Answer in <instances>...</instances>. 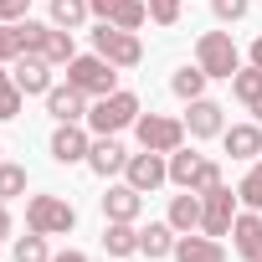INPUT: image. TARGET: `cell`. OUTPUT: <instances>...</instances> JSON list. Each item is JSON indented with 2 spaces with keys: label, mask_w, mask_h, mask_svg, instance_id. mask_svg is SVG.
I'll use <instances>...</instances> for the list:
<instances>
[{
  "label": "cell",
  "mask_w": 262,
  "mask_h": 262,
  "mask_svg": "<svg viewBox=\"0 0 262 262\" xmlns=\"http://www.w3.org/2000/svg\"><path fill=\"white\" fill-rule=\"evenodd\" d=\"M77 226V211L67 195H31L26 201V231H41V236H67Z\"/></svg>",
  "instance_id": "6da1fadb"
},
{
  "label": "cell",
  "mask_w": 262,
  "mask_h": 262,
  "mask_svg": "<svg viewBox=\"0 0 262 262\" xmlns=\"http://www.w3.org/2000/svg\"><path fill=\"white\" fill-rule=\"evenodd\" d=\"M195 62H201L206 77H226V82L242 72V52H236L231 31H206V36L195 41Z\"/></svg>",
  "instance_id": "7a4b0ae2"
},
{
  "label": "cell",
  "mask_w": 262,
  "mask_h": 262,
  "mask_svg": "<svg viewBox=\"0 0 262 262\" xmlns=\"http://www.w3.org/2000/svg\"><path fill=\"white\" fill-rule=\"evenodd\" d=\"M128 123H139V98L134 93H108V98H98L93 108H88V128L93 134H118V128H128Z\"/></svg>",
  "instance_id": "3957f363"
},
{
  "label": "cell",
  "mask_w": 262,
  "mask_h": 262,
  "mask_svg": "<svg viewBox=\"0 0 262 262\" xmlns=\"http://www.w3.org/2000/svg\"><path fill=\"white\" fill-rule=\"evenodd\" d=\"M67 82L72 88H82L88 98H108V93H118V67L108 62V57H72L67 62Z\"/></svg>",
  "instance_id": "277c9868"
},
{
  "label": "cell",
  "mask_w": 262,
  "mask_h": 262,
  "mask_svg": "<svg viewBox=\"0 0 262 262\" xmlns=\"http://www.w3.org/2000/svg\"><path fill=\"white\" fill-rule=\"evenodd\" d=\"M170 180L180 185V190H211V185H221V165L211 160V155H195V149H175L170 155Z\"/></svg>",
  "instance_id": "5b68a950"
},
{
  "label": "cell",
  "mask_w": 262,
  "mask_h": 262,
  "mask_svg": "<svg viewBox=\"0 0 262 262\" xmlns=\"http://www.w3.org/2000/svg\"><path fill=\"white\" fill-rule=\"evenodd\" d=\"M134 134H139V149H155V155H175V149L185 144V118H165V113H139Z\"/></svg>",
  "instance_id": "8992f818"
},
{
  "label": "cell",
  "mask_w": 262,
  "mask_h": 262,
  "mask_svg": "<svg viewBox=\"0 0 262 262\" xmlns=\"http://www.w3.org/2000/svg\"><path fill=\"white\" fill-rule=\"evenodd\" d=\"M93 52L108 57L113 67H139V62H144L139 31H118V26H108V21H98V31H93Z\"/></svg>",
  "instance_id": "52a82bcc"
},
{
  "label": "cell",
  "mask_w": 262,
  "mask_h": 262,
  "mask_svg": "<svg viewBox=\"0 0 262 262\" xmlns=\"http://www.w3.org/2000/svg\"><path fill=\"white\" fill-rule=\"evenodd\" d=\"M236 190H226V185H211V190H201V231L206 236H231V221H236Z\"/></svg>",
  "instance_id": "ba28073f"
},
{
  "label": "cell",
  "mask_w": 262,
  "mask_h": 262,
  "mask_svg": "<svg viewBox=\"0 0 262 262\" xmlns=\"http://www.w3.org/2000/svg\"><path fill=\"white\" fill-rule=\"evenodd\" d=\"M123 180L134 185V190H160L165 180H170V160L165 155H155V149H139V155H128V165H123Z\"/></svg>",
  "instance_id": "9c48e42d"
},
{
  "label": "cell",
  "mask_w": 262,
  "mask_h": 262,
  "mask_svg": "<svg viewBox=\"0 0 262 262\" xmlns=\"http://www.w3.org/2000/svg\"><path fill=\"white\" fill-rule=\"evenodd\" d=\"M11 77H16V88L26 93V98H47L57 82H52V62L47 57H36V52H21L16 62H11Z\"/></svg>",
  "instance_id": "30bf717a"
},
{
  "label": "cell",
  "mask_w": 262,
  "mask_h": 262,
  "mask_svg": "<svg viewBox=\"0 0 262 262\" xmlns=\"http://www.w3.org/2000/svg\"><path fill=\"white\" fill-rule=\"evenodd\" d=\"M88 149H93V139H88L82 123H57V134H52V160L57 165H88Z\"/></svg>",
  "instance_id": "8fae6325"
},
{
  "label": "cell",
  "mask_w": 262,
  "mask_h": 262,
  "mask_svg": "<svg viewBox=\"0 0 262 262\" xmlns=\"http://www.w3.org/2000/svg\"><path fill=\"white\" fill-rule=\"evenodd\" d=\"M185 134H190V139H216V134H226L221 103H211V98H195V103H190V113H185Z\"/></svg>",
  "instance_id": "7c38bea8"
},
{
  "label": "cell",
  "mask_w": 262,
  "mask_h": 262,
  "mask_svg": "<svg viewBox=\"0 0 262 262\" xmlns=\"http://www.w3.org/2000/svg\"><path fill=\"white\" fill-rule=\"evenodd\" d=\"M47 113H52L57 123H82V118H88V93L72 88V82H67V88H52V93H47Z\"/></svg>",
  "instance_id": "4fadbf2b"
},
{
  "label": "cell",
  "mask_w": 262,
  "mask_h": 262,
  "mask_svg": "<svg viewBox=\"0 0 262 262\" xmlns=\"http://www.w3.org/2000/svg\"><path fill=\"white\" fill-rule=\"evenodd\" d=\"M123 165H128V149H123L113 134H98V139H93V149H88V170L108 180V175H118Z\"/></svg>",
  "instance_id": "5bb4252c"
},
{
  "label": "cell",
  "mask_w": 262,
  "mask_h": 262,
  "mask_svg": "<svg viewBox=\"0 0 262 262\" xmlns=\"http://www.w3.org/2000/svg\"><path fill=\"white\" fill-rule=\"evenodd\" d=\"M231 247L247 257V262H262V216L257 211H242L231 221Z\"/></svg>",
  "instance_id": "9a60e30c"
},
{
  "label": "cell",
  "mask_w": 262,
  "mask_h": 262,
  "mask_svg": "<svg viewBox=\"0 0 262 262\" xmlns=\"http://www.w3.org/2000/svg\"><path fill=\"white\" fill-rule=\"evenodd\" d=\"M139 206H144V190H134V185H108V195H103V216L108 221H139Z\"/></svg>",
  "instance_id": "2e32d148"
},
{
  "label": "cell",
  "mask_w": 262,
  "mask_h": 262,
  "mask_svg": "<svg viewBox=\"0 0 262 262\" xmlns=\"http://www.w3.org/2000/svg\"><path fill=\"white\" fill-rule=\"evenodd\" d=\"M175 226L170 221H149V226H139V252L149 257V262H160V257H175Z\"/></svg>",
  "instance_id": "e0dca14e"
},
{
  "label": "cell",
  "mask_w": 262,
  "mask_h": 262,
  "mask_svg": "<svg viewBox=\"0 0 262 262\" xmlns=\"http://www.w3.org/2000/svg\"><path fill=\"white\" fill-rule=\"evenodd\" d=\"M175 262H226V247H221L216 236H206V231H201V236L185 231V236L175 242Z\"/></svg>",
  "instance_id": "ac0fdd59"
},
{
  "label": "cell",
  "mask_w": 262,
  "mask_h": 262,
  "mask_svg": "<svg viewBox=\"0 0 262 262\" xmlns=\"http://www.w3.org/2000/svg\"><path fill=\"white\" fill-rule=\"evenodd\" d=\"M221 144H226L231 160H257L262 155V128L257 123H231L226 134H221Z\"/></svg>",
  "instance_id": "d6986e66"
},
{
  "label": "cell",
  "mask_w": 262,
  "mask_h": 262,
  "mask_svg": "<svg viewBox=\"0 0 262 262\" xmlns=\"http://www.w3.org/2000/svg\"><path fill=\"white\" fill-rule=\"evenodd\" d=\"M103 252L108 257H134L139 252V226L134 221H108L103 226Z\"/></svg>",
  "instance_id": "ffe728a7"
},
{
  "label": "cell",
  "mask_w": 262,
  "mask_h": 262,
  "mask_svg": "<svg viewBox=\"0 0 262 262\" xmlns=\"http://www.w3.org/2000/svg\"><path fill=\"white\" fill-rule=\"evenodd\" d=\"M170 226L185 236V231H201V195L195 190H185V195H175L170 201Z\"/></svg>",
  "instance_id": "44dd1931"
},
{
  "label": "cell",
  "mask_w": 262,
  "mask_h": 262,
  "mask_svg": "<svg viewBox=\"0 0 262 262\" xmlns=\"http://www.w3.org/2000/svg\"><path fill=\"white\" fill-rule=\"evenodd\" d=\"M144 21H149V0H118L108 11V26H118V31H139Z\"/></svg>",
  "instance_id": "7402d4cb"
},
{
  "label": "cell",
  "mask_w": 262,
  "mask_h": 262,
  "mask_svg": "<svg viewBox=\"0 0 262 262\" xmlns=\"http://www.w3.org/2000/svg\"><path fill=\"white\" fill-rule=\"evenodd\" d=\"M170 88H175V98H185V103L206 98V72H201V62H195V67H180V72L170 77Z\"/></svg>",
  "instance_id": "603a6c76"
},
{
  "label": "cell",
  "mask_w": 262,
  "mask_h": 262,
  "mask_svg": "<svg viewBox=\"0 0 262 262\" xmlns=\"http://www.w3.org/2000/svg\"><path fill=\"white\" fill-rule=\"evenodd\" d=\"M88 0H52V26H62V31H77L82 21H88Z\"/></svg>",
  "instance_id": "cb8c5ba5"
},
{
  "label": "cell",
  "mask_w": 262,
  "mask_h": 262,
  "mask_svg": "<svg viewBox=\"0 0 262 262\" xmlns=\"http://www.w3.org/2000/svg\"><path fill=\"white\" fill-rule=\"evenodd\" d=\"M231 93H236V98H242V103L252 108V103L262 98V67H252V62H247V67H242V72L231 77Z\"/></svg>",
  "instance_id": "d4e9b609"
},
{
  "label": "cell",
  "mask_w": 262,
  "mask_h": 262,
  "mask_svg": "<svg viewBox=\"0 0 262 262\" xmlns=\"http://www.w3.org/2000/svg\"><path fill=\"white\" fill-rule=\"evenodd\" d=\"M21 103H26V93L16 88V77L6 72V62H0V118H16V113H21Z\"/></svg>",
  "instance_id": "484cf974"
},
{
  "label": "cell",
  "mask_w": 262,
  "mask_h": 262,
  "mask_svg": "<svg viewBox=\"0 0 262 262\" xmlns=\"http://www.w3.org/2000/svg\"><path fill=\"white\" fill-rule=\"evenodd\" d=\"M236 195H242V206H247V211H262V160H252V170L242 175Z\"/></svg>",
  "instance_id": "4316f807"
},
{
  "label": "cell",
  "mask_w": 262,
  "mask_h": 262,
  "mask_svg": "<svg viewBox=\"0 0 262 262\" xmlns=\"http://www.w3.org/2000/svg\"><path fill=\"white\" fill-rule=\"evenodd\" d=\"M16 262H52V252H47V236H41V231H26V236L16 242Z\"/></svg>",
  "instance_id": "83f0119b"
},
{
  "label": "cell",
  "mask_w": 262,
  "mask_h": 262,
  "mask_svg": "<svg viewBox=\"0 0 262 262\" xmlns=\"http://www.w3.org/2000/svg\"><path fill=\"white\" fill-rule=\"evenodd\" d=\"M16 195H26V170L21 165H0V201H16Z\"/></svg>",
  "instance_id": "f1b7e54d"
},
{
  "label": "cell",
  "mask_w": 262,
  "mask_h": 262,
  "mask_svg": "<svg viewBox=\"0 0 262 262\" xmlns=\"http://www.w3.org/2000/svg\"><path fill=\"white\" fill-rule=\"evenodd\" d=\"M149 21L155 26H175L180 21V0H149Z\"/></svg>",
  "instance_id": "f546056e"
},
{
  "label": "cell",
  "mask_w": 262,
  "mask_h": 262,
  "mask_svg": "<svg viewBox=\"0 0 262 262\" xmlns=\"http://www.w3.org/2000/svg\"><path fill=\"white\" fill-rule=\"evenodd\" d=\"M247 6H252V0H211L216 21H242V16H247Z\"/></svg>",
  "instance_id": "4dcf8cb0"
},
{
  "label": "cell",
  "mask_w": 262,
  "mask_h": 262,
  "mask_svg": "<svg viewBox=\"0 0 262 262\" xmlns=\"http://www.w3.org/2000/svg\"><path fill=\"white\" fill-rule=\"evenodd\" d=\"M26 6L31 0H0V21H26Z\"/></svg>",
  "instance_id": "1f68e13d"
},
{
  "label": "cell",
  "mask_w": 262,
  "mask_h": 262,
  "mask_svg": "<svg viewBox=\"0 0 262 262\" xmlns=\"http://www.w3.org/2000/svg\"><path fill=\"white\" fill-rule=\"evenodd\" d=\"M11 236V211H6V201H0V242Z\"/></svg>",
  "instance_id": "d6a6232c"
},
{
  "label": "cell",
  "mask_w": 262,
  "mask_h": 262,
  "mask_svg": "<svg viewBox=\"0 0 262 262\" xmlns=\"http://www.w3.org/2000/svg\"><path fill=\"white\" fill-rule=\"evenodd\" d=\"M88 6H93V11H98V16H103V21H108V11H113V6H118V0H88Z\"/></svg>",
  "instance_id": "836d02e7"
},
{
  "label": "cell",
  "mask_w": 262,
  "mask_h": 262,
  "mask_svg": "<svg viewBox=\"0 0 262 262\" xmlns=\"http://www.w3.org/2000/svg\"><path fill=\"white\" fill-rule=\"evenodd\" d=\"M52 262H88V252H57Z\"/></svg>",
  "instance_id": "e575fe53"
},
{
  "label": "cell",
  "mask_w": 262,
  "mask_h": 262,
  "mask_svg": "<svg viewBox=\"0 0 262 262\" xmlns=\"http://www.w3.org/2000/svg\"><path fill=\"white\" fill-rule=\"evenodd\" d=\"M247 57H252V67H262V36L252 41V52H247Z\"/></svg>",
  "instance_id": "d590c367"
},
{
  "label": "cell",
  "mask_w": 262,
  "mask_h": 262,
  "mask_svg": "<svg viewBox=\"0 0 262 262\" xmlns=\"http://www.w3.org/2000/svg\"><path fill=\"white\" fill-rule=\"evenodd\" d=\"M252 118H257V123H262V98H257V103H252Z\"/></svg>",
  "instance_id": "8d00e7d4"
},
{
  "label": "cell",
  "mask_w": 262,
  "mask_h": 262,
  "mask_svg": "<svg viewBox=\"0 0 262 262\" xmlns=\"http://www.w3.org/2000/svg\"><path fill=\"white\" fill-rule=\"evenodd\" d=\"M0 165H6V149H0Z\"/></svg>",
  "instance_id": "74e56055"
}]
</instances>
